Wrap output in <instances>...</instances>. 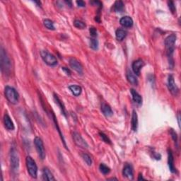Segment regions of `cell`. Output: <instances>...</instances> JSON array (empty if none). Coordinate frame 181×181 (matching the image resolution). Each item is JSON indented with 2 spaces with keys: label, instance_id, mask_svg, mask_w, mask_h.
Masks as SVG:
<instances>
[{
  "label": "cell",
  "instance_id": "6da1fadb",
  "mask_svg": "<svg viewBox=\"0 0 181 181\" xmlns=\"http://www.w3.org/2000/svg\"><path fill=\"white\" fill-rule=\"evenodd\" d=\"M0 62H1L0 64H1L2 72L5 75H9L11 73L12 63L3 48H1L0 50Z\"/></svg>",
  "mask_w": 181,
  "mask_h": 181
},
{
  "label": "cell",
  "instance_id": "7a4b0ae2",
  "mask_svg": "<svg viewBox=\"0 0 181 181\" xmlns=\"http://www.w3.org/2000/svg\"><path fill=\"white\" fill-rule=\"evenodd\" d=\"M176 35L175 34H171L166 38L165 40V47L166 50V54L168 58L172 59L173 54L175 50V43L176 41Z\"/></svg>",
  "mask_w": 181,
  "mask_h": 181
},
{
  "label": "cell",
  "instance_id": "3957f363",
  "mask_svg": "<svg viewBox=\"0 0 181 181\" xmlns=\"http://www.w3.org/2000/svg\"><path fill=\"white\" fill-rule=\"evenodd\" d=\"M5 97L12 104H17L19 99V94L15 88L12 86H6L5 89Z\"/></svg>",
  "mask_w": 181,
  "mask_h": 181
},
{
  "label": "cell",
  "instance_id": "277c9868",
  "mask_svg": "<svg viewBox=\"0 0 181 181\" xmlns=\"http://www.w3.org/2000/svg\"><path fill=\"white\" fill-rule=\"evenodd\" d=\"M26 163L28 172L33 178H36L38 176V166L32 157L27 156L26 159Z\"/></svg>",
  "mask_w": 181,
  "mask_h": 181
},
{
  "label": "cell",
  "instance_id": "5b68a950",
  "mask_svg": "<svg viewBox=\"0 0 181 181\" xmlns=\"http://www.w3.org/2000/svg\"><path fill=\"white\" fill-rule=\"evenodd\" d=\"M10 163L13 173H17L19 168V158L17 151L14 148L12 149L10 152Z\"/></svg>",
  "mask_w": 181,
  "mask_h": 181
},
{
  "label": "cell",
  "instance_id": "8992f818",
  "mask_svg": "<svg viewBox=\"0 0 181 181\" xmlns=\"http://www.w3.org/2000/svg\"><path fill=\"white\" fill-rule=\"evenodd\" d=\"M41 58L45 62V64L49 65L50 67H54L58 64V60L53 54L50 53L49 52L46 50H42L41 52Z\"/></svg>",
  "mask_w": 181,
  "mask_h": 181
},
{
  "label": "cell",
  "instance_id": "52a82bcc",
  "mask_svg": "<svg viewBox=\"0 0 181 181\" xmlns=\"http://www.w3.org/2000/svg\"><path fill=\"white\" fill-rule=\"evenodd\" d=\"M34 144L39 157L41 158L42 160L45 159L46 154H45V148H44L43 140H42L40 137H36L34 140Z\"/></svg>",
  "mask_w": 181,
  "mask_h": 181
},
{
  "label": "cell",
  "instance_id": "ba28073f",
  "mask_svg": "<svg viewBox=\"0 0 181 181\" xmlns=\"http://www.w3.org/2000/svg\"><path fill=\"white\" fill-rule=\"evenodd\" d=\"M72 137L74 142L75 144L77 145V146L83 149H87L88 147V144H87V142L84 140L83 137H82L79 133H77V132H74L72 134Z\"/></svg>",
  "mask_w": 181,
  "mask_h": 181
},
{
  "label": "cell",
  "instance_id": "9c48e42d",
  "mask_svg": "<svg viewBox=\"0 0 181 181\" xmlns=\"http://www.w3.org/2000/svg\"><path fill=\"white\" fill-rule=\"evenodd\" d=\"M168 88L169 90V91L171 93L172 95L177 96L178 95L179 89L177 86L176 82H175L174 77L173 75H169L168 79Z\"/></svg>",
  "mask_w": 181,
  "mask_h": 181
},
{
  "label": "cell",
  "instance_id": "30bf717a",
  "mask_svg": "<svg viewBox=\"0 0 181 181\" xmlns=\"http://www.w3.org/2000/svg\"><path fill=\"white\" fill-rule=\"evenodd\" d=\"M69 65L71 68H72L74 70L77 71L79 74H83V67L80 62H79L77 59L74 58H71L69 59Z\"/></svg>",
  "mask_w": 181,
  "mask_h": 181
},
{
  "label": "cell",
  "instance_id": "8fae6325",
  "mask_svg": "<svg viewBox=\"0 0 181 181\" xmlns=\"http://www.w3.org/2000/svg\"><path fill=\"white\" fill-rule=\"evenodd\" d=\"M144 66V62H143L142 60L139 59V60H135L133 63H132V70L134 71V73L137 76H140L141 69H142V67Z\"/></svg>",
  "mask_w": 181,
  "mask_h": 181
},
{
  "label": "cell",
  "instance_id": "7c38bea8",
  "mask_svg": "<svg viewBox=\"0 0 181 181\" xmlns=\"http://www.w3.org/2000/svg\"><path fill=\"white\" fill-rule=\"evenodd\" d=\"M123 176L130 180H133L134 178V172L133 168H132L131 165H126L123 168Z\"/></svg>",
  "mask_w": 181,
  "mask_h": 181
},
{
  "label": "cell",
  "instance_id": "4fadbf2b",
  "mask_svg": "<svg viewBox=\"0 0 181 181\" xmlns=\"http://www.w3.org/2000/svg\"><path fill=\"white\" fill-rule=\"evenodd\" d=\"M168 167H169V169L170 171H171L173 173H176V168L174 166L173 155L171 150H169V149H168Z\"/></svg>",
  "mask_w": 181,
  "mask_h": 181
},
{
  "label": "cell",
  "instance_id": "5bb4252c",
  "mask_svg": "<svg viewBox=\"0 0 181 181\" xmlns=\"http://www.w3.org/2000/svg\"><path fill=\"white\" fill-rule=\"evenodd\" d=\"M121 26L125 27V28H131L133 26V20L130 16H123V18H120V20Z\"/></svg>",
  "mask_w": 181,
  "mask_h": 181
},
{
  "label": "cell",
  "instance_id": "9a60e30c",
  "mask_svg": "<svg viewBox=\"0 0 181 181\" xmlns=\"http://www.w3.org/2000/svg\"><path fill=\"white\" fill-rule=\"evenodd\" d=\"M4 124H5V127L9 130H14L15 129L14 127L13 121L12 120L11 117H10L7 114H5L4 115Z\"/></svg>",
  "mask_w": 181,
  "mask_h": 181
},
{
  "label": "cell",
  "instance_id": "2e32d148",
  "mask_svg": "<svg viewBox=\"0 0 181 181\" xmlns=\"http://www.w3.org/2000/svg\"><path fill=\"white\" fill-rule=\"evenodd\" d=\"M101 111L104 113V115L107 117H111L113 115V112L111 109L110 106L109 105L105 104H102L101 105Z\"/></svg>",
  "mask_w": 181,
  "mask_h": 181
},
{
  "label": "cell",
  "instance_id": "e0dca14e",
  "mask_svg": "<svg viewBox=\"0 0 181 181\" xmlns=\"http://www.w3.org/2000/svg\"><path fill=\"white\" fill-rule=\"evenodd\" d=\"M130 92H131L132 100H134V103H136L138 105H142V97L138 92H137L134 89H131L130 90Z\"/></svg>",
  "mask_w": 181,
  "mask_h": 181
},
{
  "label": "cell",
  "instance_id": "ac0fdd59",
  "mask_svg": "<svg viewBox=\"0 0 181 181\" xmlns=\"http://www.w3.org/2000/svg\"><path fill=\"white\" fill-rule=\"evenodd\" d=\"M131 124H132V129L133 130V131L136 132L137 130V127H138V116H137V113L135 110H133V112H132Z\"/></svg>",
  "mask_w": 181,
  "mask_h": 181
},
{
  "label": "cell",
  "instance_id": "d6986e66",
  "mask_svg": "<svg viewBox=\"0 0 181 181\" xmlns=\"http://www.w3.org/2000/svg\"><path fill=\"white\" fill-rule=\"evenodd\" d=\"M43 178L45 180H55L53 175L48 168H44L43 170Z\"/></svg>",
  "mask_w": 181,
  "mask_h": 181
},
{
  "label": "cell",
  "instance_id": "ffe728a7",
  "mask_svg": "<svg viewBox=\"0 0 181 181\" xmlns=\"http://www.w3.org/2000/svg\"><path fill=\"white\" fill-rule=\"evenodd\" d=\"M127 81L130 82V84H132L134 86H137L138 85V80L137 79L136 76L132 74V71H128L127 72Z\"/></svg>",
  "mask_w": 181,
  "mask_h": 181
},
{
  "label": "cell",
  "instance_id": "44dd1931",
  "mask_svg": "<svg viewBox=\"0 0 181 181\" xmlns=\"http://www.w3.org/2000/svg\"><path fill=\"white\" fill-rule=\"evenodd\" d=\"M69 90H71V93L73 94L74 96H79L81 95L82 92V88L80 86L78 85H71L69 86Z\"/></svg>",
  "mask_w": 181,
  "mask_h": 181
},
{
  "label": "cell",
  "instance_id": "7402d4cb",
  "mask_svg": "<svg viewBox=\"0 0 181 181\" xmlns=\"http://www.w3.org/2000/svg\"><path fill=\"white\" fill-rule=\"evenodd\" d=\"M54 100H55L56 104L58 105L59 107H60V108L61 111H62V114L64 115L65 117H67L66 109H65V108H64V104H63V103L62 101H61V100L60 99V98L58 97V96L55 94H54Z\"/></svg>",
  "mask_w": 181,
  "mask_h": 181
},
{
  "label": "cell",
  "instance_id": "603a6c76",
  "mask_svg": "<svg viewBox=\"0 0 181 181\" xmlns=\"http://www.w3.org/2000/svg\"><path fill=\"white\" fill-rule=\"evenodd\" d=\"M126 35H127V32L123 29L119 28L115 32V36L117 41H122L126 37Z\"/></svg>",
  "mask_w": 181,
  "mask_h": 181
},
{
  "label": "cell",
  "instance_id": "cb8c5ba5",
  "mask_svg": "<svg viewBox=\"0 0 181 181\" xmlns=\"http://www.w3.org/2000/svg\"><path fill=\"white\" fill-rule=\"evenodd\" d=\"M124 9V4L122 1H116L114 4V11L115 12H122Z\"/></svg>",
  "mask_w": 181,
  "mask_h": 181
},
{
  "label": "cell",
  "instance_id": "d4e9b609",
  "mask_svg": "<svg viewBox=\"0 0 181 181\" xmlns=\"http://www.w3.org/2000/svg\"><path fill=\"white\" fill-rule=\"evenodd\" d=\"M43 24H44V26H45L48 29H49V30L54 31V29H55L54 26V23L52 22L51 20L45 19L43 21Z\"/></svg>",
  "mask_w": 181,
  "mask_h": 181
},
{
  "label": "cell",
  "instance_id": "484cf974",
  "mask_svg": "<svg viewBox=\"0 0 181 181\" xmlns=\"http://www.w3.org/2000/svg\"><path fill=\"white\" fill-rule=\"evenodd\" d=\"M99 170H100V173L104 175H107L110 172V168L108 167L106 165H105L104 163H101L99 166Z\"/></svg>",
  "mask_w": 181,
  "mask_h": 181
},
{
  "label": "cell",
  "instance_id": "4316f807",
  "mask_svg": "<svg viewBox=\"0 0 181 181\" xmlns=\"http://www.w3.org/2000/svg\"><path fill=\"white\" fill-rule=\"evenodd\" d=\"M90 47L94 50H98V41L95 38H92L90 41Z\"/></svg>",
  "mask_w": 181,
  "mask_h": 181
},
{
  "label": "cell",
  "instance_id": "83f0119b",
  "mask_svg": "<svg viewBox=\"0 0 181 181\" xmlns=\"http://www.w3.org/2000/svg\"><path fill=\"white\" fill-rule=\"evenodd\" d=\"M74 26L79 29H84L86 28L85 23L80 20H75L74 21Z\"/></svg>",
  "mask_w": 181,
  "mask_h": 181
},
{
  "label": "cell",
  "instance_id": "f1b7e54d",
  "mask_svg": "<svg viewBox=\"0 0 181 181\" xmlns=\"http://www.w3.org/2000/svg\"><path fill=\"white\" fill-rule=\"evenodd\" d=\"M82 156V159H84V161L86 162V163L87 164L88 166H91L92 165V159L90 156L87 153H83V154L81 155Z\"/></svg>",
  "mask_w": 181,
  "mask_h": 181
},
{
  "label": "cell",
  "instance_id": "f546056e",
  "mask_svg": "<svg viewBox=\"0 0 181 181\" xmlns=\"http://www.w3.org/2000/svg\"><path fill=\"white\" fill-rule=\"evenodd\" d=\"M99 135L100 137V138L102 139V140L104 141V142H106V144H111V141H110V140L108 137V136H107L106 134H104V132H100Z\"/></svg>",
  "mask_w": 181,
  "mask_h": 181
},
{
  "label": "cell",
  "instance_id": "4dcf8cb0",
  "mask_svg": "<svg viewBox=\"0 0 181 181\" xmlns=\"http://www.w3.org/2000/svg\"><path fill=\"white\" fill-rule=\"evenodd\" d=\"M168 8H169V9L170 10V12H172L173 14H175L176 12V6L174 5V2H168Z\"/></svg>",
  "mask_w": 181,
  "mask_h": 181
},
{
  "label": "cell",
  "instance_id": "1f68e13d",
  "mask_svg": "<svg viewBox=\"0 0 181 181\" xmlns=\"http://www.w3.org/2000/svg\"><path fill=\"white\" fill-rule=\"evenodd\" d=\"M89 32H90V35L92 38H96L97 37L98 35V33H97V30H96V28L94 27H90L89 28Z\"/></svg>",
  "mask_w": 181,
  "mask_h": 181
},
{
  "label": "cell",
  "instance_id": "d6a6232c",
  "mask_svg": "<svg viewBox=\"0 0 181 181\" xmlns=\"http://www.w3.org/2000/svg\"><path fill=\"white\" fill-rule=\"evenodd\" d=\"M170 134H171L173 140L175 141V142H177V140H178V137H177L176 132H175L173 130H170Z\"/></svg>",
  "mask_w": 181,
  "mask_h": 181
},
{
  "label": "cell",
  "instance_id": "836d02e7",
  "mask_svg": "<svg viewBox=\"0 0 181 181\" xmlns=\"http://www.w3.org/2000/svg\"><path fill=\"white\" fill-rule=\"evenodd\" d=\"M77 5L80 7H84L86 6V3L84 2V1H81V0H79V1H77Z\"/></svg>",
  "mask_w": 181,
  "mask_h": 181
},
{
  "label": "cell",
  "instance_id": "e575fe53",
  "mask_svg": "<svg viewBox=\"0 0 181 181\" xmlns=\"http://www.w3.org/2000/svg\"><path fill=\"white\" fill-rule=\"evenodd\" d=\"M62 69L67 74V75H69V76L71 75V71L69 70V69L67 68V67H62Z\"/></svg>",
  "mask_w": 181,
  "mask_h": 181
},
{
  "label": "cell",
  "instance_id": "d590c367",
  "mask_svg": "<svg viewBox=\"0 0 181 181\" xmlns=\"http://www.w3.org/2000/svg\"><path fill=\"white\" fill-rule=\"evenodd\" d=\"M178 125H179V127H180V113H178Z\"/></svg>",
  "mask_w": 181,
  "mask_h": 181
},
{
  "label": "cell",
  "instance_id": "8d00e7d4",
  "mask_svg": "<svg viewBox=\"0 0 181 181\" xmlns=\"http://www.w3.org/2000/svg\"><path fill=\"white\" fill-rule=\"evenodd\" d=\"M144 180V178H143L142 175V174H140V176H139V178H138V180Z\"/></svg>",
  "mask_w": 181,
  "mask_h": 181
},
{
  "label": "cell",
  "instance_id": "74e56055",
  "mask_svg": "<svg viewBox=\"0 0 181 181\" xmlns=\"http://www.w3.org/2000/svg\"><path fill=\"white\" fill-rule=\"evenodd\" d=\"M34 2L35 4H38V5L39 6L41 5V2H36V1H35V2Z\"/></svg>",
  "mask_w": 181,
  "mask_h": 181
}]
</instances>
